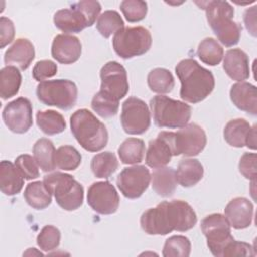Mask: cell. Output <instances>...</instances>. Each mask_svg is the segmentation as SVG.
<instances>
[{
	"label": "cell",
	"mask_w": 257,
	"mask_h": 257,
	"mask_svg": "<svg viewBox=\"0 0 257 257\" xmlns=\"http://www.w3.org/2000/svg\"><path fill=\"white\" fill-rule=\"evenodd\" d=\"M197 215L190 204L183 200L163 201L145 211L140 224L148 235H167L173 231L186 232L197 224Z\"/></svg>",
	"instance_id": "6da1fadb"
},
{
	"label": "cell",
	"mask_w": 257,
	"mask_h": 257,
	"mask_svg": "<svg viewBox=\"0 0 257 257\" xmlns=\"http://www.w3.org/2000/svg\"><path fill=\"white\" fill-rule=\"evenodd\" d=\"M175 71L181 82L180 96L186 102H201L214 90L215 78L213 73L201 66L194 58L181 60Z\"/></svg>",
	"instance_id": "7a4b0ae2"
},
{
	"label": "cell",
	"mask_w": 257,
	"mask_h": 257,
	"mask_svg": "<svg viewBox=\"0 0 257 257\" xmlns=\"http://www.w3.org/2000/svg\"><path fill=\"white\" fill-rule=\"evenodd\" d=\"M196 4L206 11L207 21L223 45L231 47L239 42L242 27L233 20L234 8L229 2L217 0L196 2Z\"/></svg>",
	"instance_id": "3957f363"
},
{
	"label": "cell",
	"mask_w": 257,
	"mask_h": 257,
	"mask_svg": "<svg viewBox=\"0 0 257 257\" xmlns=\"http://www.w3.org/2000/svg\"><path fill=\"white\" fill-rule=\"evenodd\" d=\"M70 130L77 143L88 152H98L108 142L105 125L86 108L77 109L72 113Z\"/></svg>",
	"instance_id": "277c9868"
},
{
	"label": "cell",
	"mask_w": 257,
	"mask_h": 257,
	"mask_svg": "<svg viewBox=\"0 0 257 257\" xmlns=\"http://www.w3.org/2000/svg\"><path fill=\"white\" fill-rule=\"evenodd\" d=\"M101 10L98 1L83 0L73 3L70 8L60 9L53 16L54 25L65 33H78L94 24Z\"/></svg>",
	"instance_id": "5b68a950"
},
{
	"label": "cell",
	"mask_w": 257,
	"mask_h": 257,
	"mask_svg": "<svg viewBox=\"0 0 257 257\" xmlns=\"http://www.w3.org/2000/svg\"><path fill=\"white\" fill-rule=\"evenodd\" d=\"M43 183L63 210L74 211L81 207L84 198L83 187L71 175L54 172L44 176Z\"/></svg>",
	"instance_id": "8992f818"
},
{
	"label": "cell",
	"mask_w": 257,
	"mask_h": 257,
	"mask_svg": "<svg viewBox=\"0 0 257 257\" xmlns=\"http://www.w3.org/2000/svg\"><path fill=\"white\" fill-rule=\"evenodd\" d=\"M150 108L153 120L159 127L181 128L189 122L192 114L189 104L162 94L150 100Z\"/></svg>",
	"instance_id": "52a82bcc"
},
{
	"label": "cell",
	"mask_w": 257,
	"mask_h": 257,
	"mask_svg": "<svg viewBox=\"0 0 257 257\" xmlns=\"http://www.w3.org/2000/svg\"><path fill=\"white\" fill-rule=\"evenodd\" d=\"M152 46V35L143 26L123 27L114 33L112 47L114 52L123 59L141 56Z\"/></svg>",
	"instance_id": "ba28073f"
},
{
	"label": "cell",
	"mask_w": 257,
	"mask_h": 257,
	"mask_svg": "<svg viewBox=\"0 0 257 257\" xmlns=\"http://www.w3.org/2000/svg\"><path fill=\"white\" fill-rule=\"evenodd\" d=\"M77 87L68 79L44 80L38 83L36 95L39 101L48 106H56L63 110L72 108L77 100Z\"/></svg>",
	"instance_id": "9c48e42d"
},
{
	"label": "cell",
	"mask_w": 257,
	"mask_h": 257,
	"mask_svg": "<svg viewBox=\"0 0 257 257\" xmlns=\"http://www.w3.org/2000/svg\"><path fill=\"white\" fill-rule=\"evenodd\" d=\"M201 230L207 239V246L216 257H223L227 247L235 240L226 217L215 213L208 215L201 222Z\"/></svg>",
	"instance_id": "30bf717a"
},
{
	"label": "cell",
	"mask_w": 257,
	"mask_h": 257,
	"mask_svg": "<svg viewBox=\"0 0 257 257\" xmlns=\"http://www.w3.org/2000/svg\"><path fill=\"white\" fill-rule=\"evenodd\" d=\"M169 137L174 156H197L205 149L207 144L206 133L197 123H187L177 133L169 132Z\"/></svg>",
	"instance_id": "8fae6325"
},
{
	"label": "cell",
	"mask_w": 257,
	"mask_h": 257,
	"mask_svg": "<svg viewBox=\"0 0 257 257\" xmlns=\"http://www.w3.org/2000/svg\"><path fill=\"white\" fill-rule=\"evenodd\" d=\"M120 122L128 135H142L151 124V112L147 103L135 96L126 98L121 106Z\"/></svg>",
	"instance_id": "7c38bea8"
},
{
	"label": "cell",
	"mask_w": 257,
	"mask_h": 257,
	"mask_svg": "<svg viewBox=\"0 0 257 257\" xmlns=\"http://www.w3.org/2000/svg\"><path fill=\"white\" fill-rule=\"evenodd\" d=\"M100 91L119 101L128 92L125 68L117 61H108L100 69Z\"/></svg>",
	"instance_id": "4fadbf2b"
},
{
	"label": "cell",
	"mask_w": 257,
	"mask_h": 257,
	"mask_svg": "<svg viewBox=\"0 0 257 257\" xmlns=\"http://www.w3.org/2000/svg\"><path fill=\"white\" fill-rule=\"evenodd\" d=\"M150 182V171L143 165L124 168L116 179L118 190L127 199L140 198L148 189Z\"/></svg>",
	"instance_id": "5bb4252c"
},
{
	"label": "cell",
	"mask_w": 257,
	"mask_h": 257,
	"mask_svg": "<svg viewBox=\"0 0 257 257\" xmlns=\"http://www.w3.org/2000/svg\"><path fill=\"white\" fill-rule=\"evenodd\" d=\"M2 119L9 131L24 134L33 123L32 104L28 98L18 97L8 102L2 111Z\"/></svg>",
	"instance_id": "9a60e30c"
},
{
	"label": "cell",
	"mask_w": 257,
	"mask_h": 257,
	"mask_svg": "<svg viewBox=\"0 0 257 257\" xmlns=\"http://www.w3.org/2000/svg\"><path fill=\"white\" fill-rule=\"evenodd\" d=\"M87 204L97 214L110 215L118 209L119 196L111 183L95 182L88 188Z\"/></svg>",
	"instance_id": "2e32d148"
},
{
	"label": "cell",
	"mask_w": 257,
	"mask_h": 257,
	"mask_svg": "<svg viewBox=\"0 0 257 257\" xmlns=\"http://www.w3.org/2000/svg\"><path fill=\"white\" fill-rule=\"evenodd\" d=\"M52 57L62 64H72L81 55L80 40L70 34H57L51 45Z\"/></svg>",
	"instance_id": "e0dca14e"
},
{
	"label": "cell",
	"mask_w": 257,
	"mask_h": 257,
	"mask_svg": "<svg viewBox=\"0 0 257 257\" xmlns=\"http://www.w3.org/2000/svg\"><path fill=\"white\" fill-rule=\"evenodd\" d=\"M254 206L244 197L232 199L225 207V217L230 226L237 230L248 228L253 220Z\"/></svg>",
	"instance_id": "ac0fdd59"
},
{
	"label": "cell",
	"mask_w": 257,
	"mask_h": 257,
	"mask_svg": "<svg viewBox=\"0 0 257 257\" xmlns=\"http://www.w3.org/2000/svg\"><path fill=\"white\" fill-rule=\"evenodd\" d=\"M174 156L171 146L169 132H161L158 137L150 141L146 152V164L153 169H158L168 165Z\"/></svg>",
	"instance_id": "d6986e66"
},
{
	"label": "cell",
	"mask_w": 257,
	"mask_h": 257,
	"mask_svg": "<svg viewBox=\"0 0 257 257\" xmlns=\"http://www.w3.org/2000/svg\"><path fill=\"white\" fill-rule=\"evenodd\" d=\"M223 68L227 75L233 80L244 81L250 76L249 57L240 48L229 49L224 56Z\"/></svg>",
	"instance_id": "ffe728a7"
},
{
	"label": "cell",
	"mask_w": 257,
	"mask_h": 257,
	"mask_svg": "<svg viewBox=\"0 0 257 257\" xmlns=\"http://www.w3.org/2000/svg\"><path fill=\"white\" fill-rule=\"evenodd\" d=\"M35 57L33 44L27 38H17L5 51L4 62L6 65L13 64L21 70H26Z\"/></svg>",
	"instance_id": "44dd1931"
},
{
	"label": "cell",
	"mask_w": 257,
	"mask_h": 257,
	"mask_svg": "<svg viewBox=\"0 0 257 257\" xmlns=\"http://www.w3.org/2000/svg\"><path fill=\"white\" fill-rule=\"evenodd\" d=\"M230 98L233 104L240 110L256 115L257 89L255 85L246 81L233 84L230 89Z\"/></svg>",
	"instance_id": "7402d4cb"
},
{
	"label": "cell",
	"mask_w": 257,
	"mask_h": 257,
	"mask_svg": "<svg viewBox=\"0 0 257 257\" xmlns=\"http://www.w3.org/2000/svg\"><path fill=\"white\" fill-rule=\"evenodd\" d=\"M24 178L14 164L3 160L0 163V190L6 196L18 194L24 185Z\"/></svg>",
	"instance_id": "603a6c76"
},
{
	"label": "cell",
	"mask_w": 257,
	"mask_h": 257,
	"mask_svg": "<svg viewBox=\"0 0 257 257\" xmlns=\"http://www.w3.org/2000/svg\"><path fill=\"white\" fill-rule=\"evenodd\" d=\"M153 190L161 197H171L177 188L176 171L171 167H162L156 169L151 175Z\"/></svg>",
	"instance_id": "cb8c5ba5"
},
{
	"label": "cell",
	"mask_w": 257,
	"mask_h": 257,
	"mask_svg": "<svg viewBox=\"0 0 257 257\" xmlns=\"http://www.w3.org/2000/svg\"><path fill=\"white\" fill-rule=\"evenodd\" d=\"M203 176V165L197 159H183L179 162L176 177L181 186L185 188L193 187L202 180Z\"/></svg>",
	"instance_id": "d4e9b609"
},
{
	"label": "cell",
	"mask_w": 257,
	"mask_h": 257,
	"mask_svg": "<svg viewBox=\"0 0 257 257\" xmlns=\"http://www.w3.org/2000/svg\"><path fill=\"white\" fill-rule=\"evenodd\" d=\"M55 152L53 143L46 138L37 140L32 148L33 158L43 172H52L56 169Z\"/></svg>",
	"instance_id": "484cf974"
},
{
	"label": "cell",
	"mask_w": 257,
	"mask_h": 257,
	"mask_svg": "<svg viewBox=\"0 0 257 257\" xmlns=\"http://www.w3.org/2000/svg\"><path fill=\"white\" fill-rule=\"evenodd\" d=\"M23 197L26 203L35 210L47 208L52 201V195L46 189L43 181L29 183L24 190Z\"/></svg>",
	"instance_id": "4316f807"
},
{
	"label": "cell",
	"mask_w": 257,
	"mask_h": 257,
	"mask_svg": "<svg viewBox=\"0 0 257 257\" xmlns=\"http://www.w3.org/2000/svg\"><path fill=\"white\" fill-rule=\"evenodd\" d=\"M251 130L250 123L244 118H235L227 122L223 135L225 141L232 147L242 148L246 145L247 137Z\"/></svg>",
	"instance_id": "83f0119b"
},
{
	"label": "cell",
	"mask_w": 257,
	"mask_h": 257,
	"mask_svg": "<svg viewBox=\"0 0 257 257\" xmlns=\"http://www.w3.org/2000/svg\"><path fill=\"white\" fill-rule=\"evenodd\" d=\"M22 76L18 68L13 65H6L0 71V96L8 99L15 96L20 88Z\"/></svg>",
	"instance_id": "f1b7e54d"
},
{
	"label": "cell",
	"mask_w": 257,
	"mask_h": 257,
	"mask_svg": "<svg viewBox=\"0 0 257 257\" xmlns=\"http://www.w3.org/2000/svg\"><path fill=\"white\" fill-rule=\"evenodd\" d=\"M36 123L40 131L48 136L60 134L66 127V122L62 114L52 109L37 111Z\"/></svg>",
	"instance_id": "f546056e"
},
{
	"label": "cell",
	"mask_w": 257,
	"mask_h": 257,
	"mask_svg": "<svg viewBox=\"0 0 257 257\" xmlns=\"http://www.w3.org/2000/svg\"><path fill=\"white\" fill-rule=\"evenodd\" d=\"M145 143L138 138H127L119 146L117 153L121 163L127 165L139 164L145 156Z\"/></svg>",
	"instance_id": "4dcf8cb0"
},
{
	"label": "cell",
	"mask_w": 257,
	"mask_h": 257,
	"mask_svg": "<svg viewBox=\"0 0 257 257\" xmlns=\"http://www.w3.org/2000/svg\"><path fill=\"white\" fill-rule=\"evenodd\" d=\"M118 168L116 156L109 151L96 154L90 163V169L96 178L107 179Z\"/></svg>",
	"instance_id": "1f68e13d"
},
{
	"label": "cell",
	"mask_w": 257,
	"mask_h": 257,
	"mask_svg": "<svg viewBox=\"0 0 257 257\" xmlns=\"http://www.w3.org/2000/svg\"><path fill=\"white\" fill-rule=\"evenodd\" d=\"M147 80L150 89L153 92L162 95L171 92L175 86V79L172 72L162 67H157L151 70Z\"/></svg>",
	"instance_id": "d6a6232c"
},
{
	"label": "cell",
	"mask_w": 257,
	"mask_h": 257,
	"mask_svg": "<svg viewBox=\"0 0 257 257\" xmlns=\"http://www.w3.org/2000/svg\"><path fill=\"white\" fill-rule=\"evenodd\" d=\"M197 54L205 64L218 65L224 57V49L213 37L204 38L198 45Z\"/></svg>",
	"instance_id": "836d02e7"
},
{
	"label": "cell",
	"mask_w": 257,
	"mask_h": 257,
	"mask_svg": "<svg viewBox=\"0 0 257 257\" xmlns=\"http://www.w3.org/2000/svg\"><path fill=\"white\" fill-rule=\"evenodd\" d=\"M81 163L80 153L72 146L64 145L55 152V166L62 171H73Z\"/></svg>",
	"instance_id": "e575fe53"
},
{
	"label": "cell",
	"mask_w": 257,
	"mask_h": 257,
	"mask_svg": "<svg viewBox=\"0 0 257 257\" xmlns=\"http://www.w3.org/2000/svg\"><path fill=\"white\" fill-rule=\"evenodd\" d=\"M124 27V22L115 10H106L101 13L96 21V29L104 37L108 38L112 33Z\"/></svg>",
	"instance_id": "d590c367"
},
{
	"label": "cell",
	"mask_w": 257,
	"mask_h": 257,
	"mask_svg": "<svg viewBox=\"0 0 257 257\" xmlns=\"http://www.w3.org/2000/svg\"><path fill=\"white\" fill-rule=\"evenodd\" d=\"M191 254V242L182 235H175L165 242L162 255L164 257H188Z\"/></svg>",
	"instance_id": "8d00e7d4"
},
{
	"label": "cell",
	"mask_w": 257,
	"mask_h": 257,
	"mask_svg": "<svg viewBox=\"0 0 257 257\" xmlns=\"http://www.w3.org/2000/svg\"><path fill=\"white\" fill-rule=\"evenodd\" d=\"M91 107L99 116L103 118H108L114 116L117 113L119 101L107 96L99 90L92 97Z\"/></svg>",
	"instance_id": "74e56055"
},
{
	"label": "cell",
	"mask_w": 257,
	"mask_h": 257,
	"mask_svg": "<svg viewBox=\"0 0 257 257\" xmlns=\"http://www.w3.org/2000/svg\"><path fill=\"white\" fill-rule=\"evenodd\" d=\"M60 231L51 225L44 226L36 238V243L38 247L44 251L49 252L55 250L60 244Z\"/></svg>",
	"instance_id": "f35d334b"
},
{
	"label": "cell",
	"mask_w": 257,
	"mask_h": 257,
	"mask_svg": "<svg viewBox=\"0 0 257 257\" xmlns=\"http://www.w3.org/2000/svg\"><path fill=\"white\" fill-rule=\"evenodd\" d=\"M122 14L128 22L143 20L148 12V4L141 0H124L119 5Z\"/></svg>",
	"instance_id": "ab89813d"
},
{
	"label": "cell",
	"mask_w": 257,
	"mask_h": 257,
	"mask_svg": "<svg viewBox=\"0 0 257 257\" xmlns=\"http://www.w3.org/2000/svg\"><path fill=\"white\" fill-rule=\"evenodd\" d=\"M14 165L25 180H34L39 177V166L30 155L18 156L14 161Z\"/></svg>",
	"instance_id": "60d3db41"
},
{
	"label": "cell",
	"mask_w": 257,
	"mask_h": 257,
	"mask_svg": "<svg viewBox=\"0 0 257 257\" xmlns=\"http://www.w3.org/2000/svg\"><path fill=\"white\" fill-rule=\"evenodd\" d=\"M57 72V65L55 62L49 60V59H44V60H39L35 63L33 69H32V77L36 81H44V79L52 77L56 74Z\"/></svg>",
	"instance_id": "b9f144b4"
},
{
	"label": "cell",
	"mask_w": 257,
	"mask_h": 257,
	"mask_svg": "<svg viewBox=\"0 0 257 257\" xmlns=\"http://www.w3.org/2000/svg\"><path fill=\"white\" fill-rule=\"evenodd\" d=\"M256 159L255 153H245L239 161V172L252 182L256 181Z\"/></svg>",
	"instance_id": "7bdbcfd3"
},
{
	"label": "cell",
	"mask_w": 257,
	"mask_h": 257,
	"mask_svg": "<svg viewBox=\"0 0 257 257\" xmlns=\"http://www.w3.org/2000/svg\"><path fill=\"white\" fill-rule=\"evenodd\" d=\"M15 34V28L13 22L2 16L0 18V48H4L6 45L12 42Z\"/></svg>",
	"instance_id": "ee69618b"
},
{
	"label": "cell",
	"mask_w": 257,
	"mask_h": 257,
	"mask_svg": "<svg viewBox=\"0 0 257 257\" xmlns=\"http://www.w3.org/2000/svg\"><path fill=\"white\" fill-rule=\"evenodd\" d=\"M253 247L245 242H238L234 240L225 250L223 257L226 256H254Z\"/></svg>",
	"instance_id": "f6af8a7d"
},
{
	"label": "cell",
	"mask_w": 257,
	"mask_h": 257,
	"mask_svg": "<svg viewBox=\"0 0 257 257\" xmlns=\"http://www.w3.org/2000/svg\"><path fill=\"white\" fill-rule=\"evenodd\" d=\"M256 6H253L247 9L244 13V22L247 30L253 35L256 36Z\"/></svg>",
	"instance_id": "bcb514c9"
},
{
	"label": "cell",
	"mask_w": 257,
	"mask_h": 257,
	"mask_svg": "<svg viewBox=\"0 0 257 257\" xmlns=\"http://www.w3.org/2000/svg\"><path fill=\"white\" fill-rule=\"evenodd\" d=\"M245 146L251 150H256V125L251 126Z\"/></svg>",
	"instance_id": "7dc6e473"
},
{
	"label": "cell",
	"mask_w": 257,
	"mask_h": 257,
	"mask_svg": "<svg viewBox=\"0 0 257 257\" xmlns=\"http://www.w3.org/2000/svg\"><path fill=\"white\" fill-rule=\"evenodd\" d=\"M23 255H28V256H33V255H40V256H42L43 254L40 252V251H36V249L35 248H29L26 252H24L23 253Z\"/></svg>",
	"instance_id": "c3c4849f"
}]
</instances>
